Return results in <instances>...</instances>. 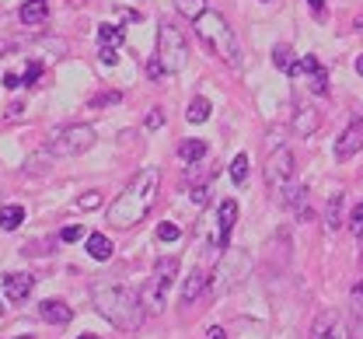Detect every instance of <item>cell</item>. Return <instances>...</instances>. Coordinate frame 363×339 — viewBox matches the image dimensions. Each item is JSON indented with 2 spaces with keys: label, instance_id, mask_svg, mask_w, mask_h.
<instances>
[{
  "label": "cell",
  "instance_id": "obj_19",
  "mask_svg": "<svg viewBox=\"0 0 363 339\" xmlns=\"http://www.w3.org/2000/svg\"><path fill=\"white\" fill-rule=\"evenodd\" d=\"M45 14H49V4L45 0H25L21 4V21L25 25H39V21H45Z\"/></svg>",
  "mask_w": 363,
  "mask_h": 339
},
{
  "label": "cell",
  "instance_id": "obj_44",
  "mask_svg": "<svg viewBox=\"0 0 363 339\" xmlns=\"http://www.w3.org/2000/svg\"><path fill=\"white\" fill-rule=\"evenodd\" d=\"M0 315H4V308H0Z\"/></svg>",
  "mask_w": 363,
  "mask_h": 339
},
{
  "label": "cell",
  "instance_id": "obj_41",
  "mask_svg": "<svg viewBox=\"0 0 363 339\" xmlns=\"http://www.w3.org/2000/svg\"><path fill=\"white\" fill-rule=\"evenodd\" d=\"M353 297H357V301H363V280L357 284V287H353Z\"/></svg>",
  "mask_w": 363,
  "mask_h": 339
},
{
  "label": "cell",
  "instance_id": "obj_28",
  "mask_svg": "<svg viewBox=\"0 0 363 339\" xmlns=\"http://www.w3.org/2000/svg\"><path fill=\"white\" fill-rule=\"evenodd\" d=\"M350 231H353L357 238H363V203H357L353 213H350Z\"/></svg>",
  "mask_w": 363,
  "mask_h": 339
},
{
  "label": "cell",
  "instance_id": "obj_14",
  "mask_svg": "<svg viewBox=\"0 0 363 339\" xmlns=\"http://www.w3.org/2000/svg\"><path fill=\"white\" fill-rule=\"evenodd\" d=\"M210 287V280H206V273L203 269H192L189 277H185V284H182V304L189 308V304H196L199 301V294Z\"/></svg>",
  "mask_w": 363,
  "mask_h": 339
},
{
  "label": "cell",
  "instance_id": "obj_7",
  "mask_svg": "<svg viewBox=\"0 0 363 339\" xmlns=\"http://www.w3.org/2000/svg\"><path fill=\"white\" fill-rule=\"evenodd\" d=\"M185 60H189V46H185L182 28H175L172 21H164L161 32H157V63L168 74H179L182 67H185Z\"/></svg>",
  "mask_w": 363,
  "mask_h": 339
},
{
  "label": "cell",
  "instance_id": "obj_31",
  "mask_svg": "<svg viewBox=\"0 0 363 339\" xmlns=\"http://www.w3.org/2000/svg\"><path fill=\"white\" fill-rule=\"evenodd\" d=\"M98 56H101V63H105V67H116V63H119V49L116 46H101Z\"/></svg>",
  "mask_w": 363,
  "mask_h": 339
},
{
  "label": "cell",
  "instance_id": "obj_17",
  "mask_svg": "<svg viewBox=\"0 0 363 339\" xmlns=\"http://www.w3.org/2000/svg\"><path fill=\"white\" fill-rule=\"evenodd\" d=\"M206 150H210V144H206V140L189 137V140H182V144H179V157H182V161H189V165H196L199 157H206Z\"/></svg>",
  "mask_w": 363,
  "mask_h": 339
},
{
  "label": "cell",
  "instance_id": "obj_10",
  "mask_svg": "<svg viewBox=\"0 0 363 339\" xmlns=\"http://www.w3.org/2000/svg\"><path fill=\"white\" fill-rule=\"evenodd\" d=\"M363 150V119H353L342 133H339V140H335V161H350V157H357Z\"/></svg>",
  "mask_w": 363,
  "mask_h": 339
},
{
  "label": "cell",
  "instance_id": "obj_45",
  "mask_svg": "<svg viewBox=\"0 0 363 339\" xmlns=\"http://www.w3.org/2000/svg\"><path fill=\"white\" fill-rule=\"evenodd\" d=\"M262 4H266V0H262Z\"/></svg>",
  "mask_w": 363,
  "mask_h": 339
},
{
  "label": "cell",
  "instance_id": "obj_33",
  "mask_svg": "<svg viewBox=\"0 0 363 339\" xmlns=\"http://www.w3.org/2000/svg\"><path fill=\"white\" fill-rule=\"evenodd\" d=\"M39 77H43V63H39V60H32V63H28V70H25V84H35Z\"/></svg>",
  "mask_w": 363,
  "mask_h": 339
},
{
  "label": "cell",
  "instance_id": "obj_43",
  "mask_svg": "<svg viewBox=\"0 0 363 339\" xmlns=\"http://www.w3.org/2000/svg\"><path fill=\"white\" fill-rule=\"evenodd\" d=\"M81 339H98V336H81Z\"/></svg>",
  "mask_w": 363,
  "mask_h": 339
},
{
  "label": "cell",
  "instance_id": "obj_38",
  "mask_svg": "<svg viewBox=\"0 0 363 339\" xmlns=\"http://www.w3.org/2000/svg\"><path fill=\"white\" fill-rule=\"evenodd\" d=\"M308 7H311L315 18H325V0H308Z\"/></svg>",
  "mask_w": 363,
  "mask_h": 339
},
{
  "label": "cell",
  "instance_id": "obj_4",
  "mask_svg": "<svg viewBox=\"0 0 363 339\" xmlns=\"http://www.w3.org/2000/svg\"><path fill=\"white\" fill-rule=\"evenodd\" d=\"M248 273H252V255H248L245 248H230V245H227L220 262H217L213 273H210V294L230 291V287L241 284Z\"/></svg>",
  "mask_w": 363,
  "mask_h": 339
},
{
  "label": "cell",
  "instance_id": "obj_15",
  "mask_svg": "<svg viewBox=\"0 0 363 339\" xmlns=\"http://www.w3.org/2000/svg\"><path fill=\"white\" fill-rule=\"evenodd\" d=\"M39 315H43V322H52V326H67L70 318H74V308H67L63 301H43L39 304Z\"/></svg>",
  "mask_w": 363,
  "mask_h": 339
},
{
  "label": "cell",
  "instance_id": "obj_36",
  "mask_svg": "<svg viewBox=\"0 0 363 339\" xmlns=\"http://www.w3.org/2000/svg\"><path fill=\"white\" fill-rule=\"evenodd\" d=\"M206 186H192V203H206Z\"/></svg>",
  "mask_w": 363,
  "mask_h": 339
},
{
  "label": "cell",
  "instance_id": "obj_6",
  "mask_svg": "<svg viewBox=\"0 0 363 339\" xmlns=\"http://www.w3.org/2000/svg\"><path fill=\"white\" fill-rule=\"evenodd\" d=\"M94 126L88 123H67V126H60V130H52L49 133V154L52 157H77V154H84L94 147Z\"/></svg>",
  "mask_w": 363,
  "mask_h": 339
},
{
  "label": "cell",
  "instance_id": "obj_26",
  "mask_svg": "<svg viewBox=\"0 0 363 339\" xmlns=\"http://www.w3.org/2000/svg\"><path fill=\"white\" fill-rule=\"evenodd\" d=\"M230 179H234L238 186L248 179V154H238V157L230 161Z\"/></svg>",
  "mask_w": 363,
  "mask_h": 339
},
{
  "label": "cell",
  "instance_id": "obj_20",
  "mask_svg": "<svg viewBox=\"0 0 363 339\" xmlns=\"http://www.w3.org/2000/svg\"><path fill=\"white\" fill-rule=\"evenodd\" d=\"M21 224H25V206L11 203V206L0 210V228H4V231H18Z\"/></svg>",
  "mask_w": 363,
  "mask_h": 339
},
{
  "label": "cell",
  "instance_id": "obj_9",
  "mask_svg": "<svg viewBox=\"0 0 363 339\" xmlns=\"http://www.w3.org/2000/svg\"><path fill=\"white\" fill-rule=\"evenodd\" d=\"M311 339H350V326L342 322V315L339 311H321L315 318V326H311Z\"/></svg>",
  "mask_w": 363,
  "mask_h": 339
},
{
  "label": "cell",
  "instance_id": "obj_34",
  "mask_svg": "<svg viewBox=\"0 0 363 339\" xmlns=\"http://www.w3.org/2000/svg\"><path fill=\"white\" fill-rule=\"evenodd\" d=\"M98 203H101V196L98 193H84L81 199H77V206H81V210H94Z\"/></svg>",
  "mask_w": 363,
  "mask_h": 339
},
{
  "label": "cell",
  "instance_id": "obj_27",
  "mask_svg": "<svg viewBox=\"0 0 363 339\" xmlns=\"http://www.w3.org/2000/svg\"><path fill=\"white\" fill-rule=\"evenodd\" d=\"M157 238H161V242H179L182 228L179 224H172V221H164V224H157Z\"/></svg>",
  "mask_w": 363,
  "mask_h": 339
},
{
  "label": "cell",
  "instance_id": "obj_18",
  "mask_svg": "<svg viewBox=\"0 0 363 339\" xmlns=\"http://www.w3.org/2000/svg\"><path fill=\"white\" fill-rule=\"evenodd\" d=\"M346 221H342V193L328 196V206H325V228L328 231H339Z\"/></svg>",
  "mask_w": 363,
  "mask_h": 339
},
{
  "label": "cell",
  "instance_id": "obj_37",
  "mask_svg": "<svg viewBox=\"0 0 363 339\" xmlns=\"http://www.w3.org/2000/svg\"><path fill=\"white\" fill-rule=\"evenodd\" d=\"M4 84L14 91V88H21V84H25V77H18V74H7V77H4Z\"/></svg>",
  "mask_w": 363,
  "mask_h": 339
},
{
  "label": "cell",
  "instance_id": "obj_24",
  "mask_svg": "<svg viewBox=\"0 0 363 339\" xmlns=\"http://www.w3.org/2000/svg\"><path fill=\"white\" fill-rule=\"evenodd\" d=\"M272 63H276L283 74H290V70H294V63H297V60H294V49L286 46V43H279V46L272 49Z\"/></svg>",
  "mask_w": 363,
  "mask_h": 339
},
{
  "label": "cell",
  "instance_id": "obj_8",
  "mask_svg": "<svg viewBox=\"0 0 363 339\" xmlns=\"http://www.w3.org/2000/svg\"><path fill=\"white\" fill-rule=\"evenodd\" d=\"M266 182L276 193H290L294 189V150L290 147H276L266 161Z\"/></svg>",
  "mask_w": 363,
  "mask_h": 339
},
{
  "label": "cell",
  "instance_id": "obj_1",
  "mask_svg": "<svg viewBox=\"0 0 363 339\" xmlns=\"http://www.w3.org/2000/svg\"><path fill=\"white\" fill-rule=\"evenodd\" d=\"M157 186H161V172L157 168H143L133 182L116 196V203L108 206V224H116L123 231L140 224L147 217V210L154 206V199H157Z\"/></svg>",
  "mask_w": 363,
  "mask_h": 339
},
{
  "label": "cell",
  "instance_id": "obj_25",
  "mask_svg": "<svg viewBox=\"0 0 363 339\" xmlns=\"http://www.w3.org/2000/svg\"><path fill=\"white\" fill-rule=\"evenodd\" d=\"M119 39H123V28H116V25H108V21L98 25V43H101V46H116Z\"/></svg>",
  "mask_w": 363,
  "mask_h": 339
},
{
  "label": "cell",
  "instance_id": "obj_39",
  "mask_svg": "<svg viewBox=\"0 0 363 339\" xmlns=\"http://www.w3.org/2000/svg\"><path fill=\"white\" fill-rule=\"evenodd\" d=\"M353 322H357V339H363V308H353Z\"/></svg>",
  "mask_w": 363,
  "mask_h": 339
},
{
  "label": "cell",
  "instance_id": "obj_11",
  "mask_svg": "<svg viewBox=\"0 0 363 339\" xmlns=\"http://www.w3.org/2000/svg\"><path fill=\"white\" fill-rule=\"evenodd\" d=\"M290 77H308V84H311L315 95H328V77H325V70H321V63H318L315 56L297 60L294 70H290Z\"/></svg>",
  "mask_w": 363,
  "mask_h": 339
},
{
  "label": "cell",
  "instance_id": "obj_35",
  "mask_svg": "<svg viewBox=\"0 0 363 339\" xmlns=\"http://www.w3.org/2000/svg\"><path fill=\"white\" fill-rule=\"evenodd\" d=\"M116 101H119V91H108V95L94 98V101H91V109H105V105H116Z\"/></svg>",
  "mask_w": 363,
  "mask_h": 339
},
{
  "label": "cell",
  "instance_id": "obj_29",
  "mask_svg": "<svg viewBox=\"0 0 363 339\" xmlns=\"http://www.w3.org/2000/svg\"><path fill=\"white\" fill-rule=\"evenodd\" d=\"M143 126H147V130H161V126H164V109H150L147 119H143Z\"/></svg>",
  "mask_w": 363,
  "mask_h": 339
},
{
  "label": "cell",
  "instance_id": "obj_22",
  "mask_svg": "<svg viewBox=\"0 0 363 339\" xmlns=\"http://www.w3.org/2000/svg\"><path fill=\"white\" fill-rule=\"evenodd\" d=\"M210 112H213V109H210V98H192V101H189V112H185V116H189V123H206V119H210Z\"/></svg>",
  "mask_w": 363,
  "mask_h": 339
},
{
  "label": "cell",
  "instance_id": "obj_32",
  "mask_svg": "<svg viewBox=\"0 0 363 339\" xmlns=\"http://www.w3.org/2000/svg\"><path fill=\"white\" fill-rule=\"evenodd\" d=\"M147 74H150V81H164V77H168V70H164V67L157 63V56H154V60L147 63Z\"/></svg>",
  "mask_w": 363,
  "mask_h": 339
},
{
  "label": "cell",
  "instance_id": "obj_2",
  "mask_svg": "<svg viewBox=\"0 0 363 339\" xmlns=\"http://www.w3.org/2000/svg\"><path fill=\"white\" fill-rule=\"evenodd\" d=\"M91 301H94V311L123 333H136L143 326V304L126 287H94Z\"/></svg>",
  "mask_w": 363,
  "mask_h": 339
},
{
  "label": "cell",
  "instance_id": "obj_13",
  "mask_svg": "<svg viewBox=\"0 0 363 339\" xmlns=\"http://www.w3.org/2000/svg\"><path fill=\"white\" fill-rule=\"evenodd\" d=\"M35 287V277L32 273H7L4 277V297L7 301H25Z\"/></svg>",
  "mask_w": 363,
  "mask_h": 339
},
{
  "label": "cell",
  "instance_id": "obj_12",
  "mask_svg": "<svg viewBox=\"0 0 363 339\" xmlns=\"http://www.w3.org/2000/svg\"><path fill=\"white\" fill-rule=\"evenodd\" d=\"M318 130H321V112H318L315 105H301L294 112V133L297 137H315Z\"/></svg>",
  "mask_w": 363,
  "mask_h": 339
},
{
  "label": "cell",
  "instance_id": "obj_40",
  "mask_svg": "<svg viewBox=\"0 0 363 339\" xmlns=\"http://www.w3.org/2000/svg\"><path fill=\"white\" fill-rule=\"evenodd\" d=\"M206 339H227V333L220 326H210V329H206Z\"/></svg>",
  "mask_w": 363,
  "mask_h": 339
},
{
  "label": "cell",
  "instance_id": "obj_23",
  "mask_svg": "<svg viewBox=\"0 0 363 339\" xmlns=\"http://www.w3.org/2000/svg\"><path fill=\"white\" fill-rule=\"evenodd\" d=\"M175 7L182 11V18H189V21H199L206 14V0H175Z\"/></svg>",
  "mask_w": 363,
  "mask_h": 339
},
{
  "label": "cell",
  "instance_id": "obj_5",
  "mask_svg": "<svg viewBox=\"0 0 363 339\" xmlns=\"http://www.w3.org/2000/svg\"><path fill=\"white\" fill-rule=\"evenodd\" d=\"M175 273H179V262H175L172 255H164V259H157V262H154V273H150V280L143 284V297H140L143 311H154V315H161V311H164Z\"/></svg>",
  "mask_w": 363,
  "mask_h": 339
},
{
  "label": "cell",
  "instance_id": "obj_21",
  "mask_svg": "<svg viewBox=\"0 0 363 339\" xmlns=\"http://www.w3.org/2000/svg\"><path fill=\"white\" fill-rule=\"evenodd\" d=\"M88 255L94 259V262L112 259V242H108V235H91L88 238Z\"/></svg>",
  "mask_w": 363,
  "mask_h": 339
},
{
  "label": "cell",
  "instance_id": "obj_3",
  "mask_svg": "<svg viewBox=\"0 0 363 339\" xmlns=\"http://www.w3.org/2000/svg\"><path fill=\"white\" fill-rule=\"evenodd\" d=\"M196 28H199V35L206 39V46L213 49L227 67H241V63H245V56H241V43H238V35H234V28L227 25L224 14L206 11V14L196 21Z\"/></svg>",
  "mask_w": 363,
  "mask_h": 339
},
{
  "label": "cell",
  "instance_id": "obj_16",
  "mask_svg": "<svg viewBox=\"0 0 363 339\" xmlns=\"http://www.w3.org/2000/svg\"><path fill=\"white\" fill-rule=\"evenodd\" d=\"M234 224H238V199H224V203H220V238H217L220 248H227Z\"/></svg>",
  "mask_w": 363,
  "mask_h": 339
},
{
  "label": "cell",
  "instance_id": "obj_42",
  "mask_svg": "<svg viewBox=\"0 0 363 339\" xmlns=\"http://www.w3.org/2000/svg\"><path fill=\"white\" fill-rule=\"evenodd\" d=\"M357 70H360V77H363V56H360V60H357Z\"/></svg>",
  "mask_w": 363,
  "mask_h": 339
},
{
  "label": "cell",
  "instance_id": "obj_30",
  "mask_svg": "<svg viewBox=\"0 0 363 339\" xmlns=\"http://www.w3.org/2000/svg\"><path fill=\"white\" fill-rule=\"evenodd\" d=\"M60 238H63L67 245H74V242H81V238H84V231H81L77 224H70V228H63V231H60Z\"/></svg>",
  "mask_w": 363,
  "mask_h": 339
}]
</instances>
